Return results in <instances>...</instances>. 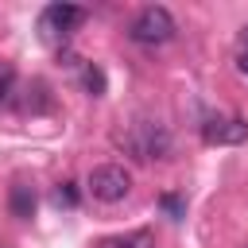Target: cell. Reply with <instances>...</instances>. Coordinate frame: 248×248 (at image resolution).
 I'll use <instances>...</instances> for the list:
<instances>
[{
	"label": "cell",
	"mask_w": 248,
	"mask_h": 248,
	"mask_svg": "<svg viewBox=\"0 0 248 248\" xmlns=\"http://www.w3.org/2000/svg\"><path fill=\"white\" fill-rule=\"evenodd\" d=\"M116 143L136 159V163H151V159H167L170 155V136L167 128L143 120V124H132L128 132H116Z\"/></svg>",
	"instance_id": "6da1fadb"
},
{
	"label": "cell",
	"mask_w": 248,
	"mask_h": 248,
	"mask_svg": "<svg viewBox=\"0 0 248 248\" xmlns=\"http://www.w3.org/2000/svg\"><path fill=\"white\" fill-rule=\"evenodd\" d=\"M85 186H89V194H93L97 202H124L128 190H132V174H128L120 163H101V167L89 170Z\"/></svg>",
	"instance_id": "3957f363"
},
{
	"label": "cell",
	"mask_w": 248,
	"mask_h": 248,
	"mask_svg": "<svg viewBox=\"0 0 248 248\" xmlns=\"http://www.w3.org/2000/svg\"><path fill=\"white\" fill-rule=\"evenodd\" d=\"M97 248H155V232L151 229H132L120 236H105Z\"/></svg>",
	"instance_id": "52a82bcc"
},
{
	"label": "cell",
	"mask_w": 248,
	"mask_h": 248,
	"mask_svg": "<svg viewBox=\"0 0 248 248\" xmlns=\"http://www.w3.org/2000/svg\"><path fill=\"white\" fill-rule=\"evenodd\" d=\"M159 205H163L170 217H182V213H186V202H182L178 194H163V202H159Z\"/></svg>",
	"instance_id": "7c38bea8"
},
{
	"label": "cell",
	"mask_w": 248,
	"mask_h": 248,
	"mask_svg": "<svg viewBox=\"0 0 248 248\" xmlns=\"http://www.w3.org/2000/svg\"><path fill=\"white\" fill-rule=\"evenodd\" d=\"M202 140L205 143H244L248 140V124L244 120H236V116H213V120H205V128H202Z\"/></svg>",
	"instance_id": "5b68a950"
},
{
	"label": "cell",
	"mask_w": 248,
	"mask_h": 248,
	"mask_svg": "<svg viewBox=\"0 0 248 248\" xmlns=\"http://www.w3.org/2000/svg\"><path fill=\"white\" fill-rule=\"evenodd\" d=\"M81 85H85V89H89L93 97H105V70L89 62V66L81 70Z\"/></svg>",
	"instance_id": "9c48e42d"
},
{
	"label": "cell",
	"mask_w": 248,
	"mask_h": 248,
	"mask_svg": "<svg viewBox=\"0 0 248 248\" xmlns=\"http://www.w3.org/2000/svg\"><path fill=\"white\" fill-rule=\"evenodd\" d=\"M236 70L248 78V31H244V46H240V54H236Z\"/></svg>",
	"instance_id": "4fadbf2b"
},
{
	"label": "cell",
	"mask_w": 248,
	"mask_h": 248,
	"mask_svg": "<svg viewBox=\"0 0 248 248\" xmlns=\"http://www.w3.org/2000/svg\"><path fill=\"white\" fill-rule=\"evenodd\" d=\"M8 209H12V217H19V221L35 217V190H31L27 182H16V186L8 190Z\"/></svg>",
	"instance_id": "8992f818"
},
{
	"label": "cell",
	"mask_w": 248,
	"mask_h": 248,
	"mask_svg": "<svg viewBox=\"0 0 248 248\" xmlns=\"http://www.w3.org/2000/svg\"><path fill=\"white\" fill-rule=\"evenodd\" d=\"M54 205H66V209L78 205V190H74V182H62V186L54 190Z\"/></svg>",
	"instance_id": "8fae6325"
},
{
	"label": "cell",
	"mask_w": 248,
	"mask_h": 248,
	"mask_svg": "<svg viewBox=\"0 0 248 248\" xmlns=\"http://www.w3.org/2000/svg\"><path fill=\"white\" fill-rule=\"evenodd\" d=\"M23 93H27V97H23V108H27V112H46V108H50V93H46L43 81H31Z\"/></svg>",
	"instance_id": "ba28073f"
},
{
	"label": "cell",
	"mask_w": 248,
	"mask_h": 248,
	"mask_svg": "<svg viewBox=\"0 0 248 248\" xmlns=\"http://www.w3.org/2000/svg\"><path fill=\"white\" fill-rule=\"evenodd\" d=\"M16 97V70L8 62H0V105H8Z\"/></svg>",
	"instance_id": "30bf717a"
},
{
	"label": "cell",
	"mask_w": 248,
	"mask_h": 248,
	"mask_svg": "<svg viewBox=\"0 0 248 248\" xmlns=\"http://www.w3.org/2000/svg\"><path fill=\"white\" fill-rule=\"evenodd\" d=\"M174 35V16L163 8V4H147L140 8V16L128 23V39L140 43V46H159Z\"/></svg>",
	"instance_id": "7a4b0ae2"
},
{
	"label": "cell",
	"mask_w": 248,
	"mask_h": 248,
	"mask_svg": "<svg viewBox=\"0 0 248 248\" xmlns=\"http://www.w3.org/2000/svg\"><path fill=\"white\" fill-rule=\"evenodd\" d=\"M81 23H85V8H78V4H50V8H43V35L46 39H66Z\"/></svg>",
	"instance_id": "277c9868"
}]
</instances>
